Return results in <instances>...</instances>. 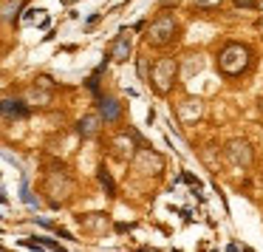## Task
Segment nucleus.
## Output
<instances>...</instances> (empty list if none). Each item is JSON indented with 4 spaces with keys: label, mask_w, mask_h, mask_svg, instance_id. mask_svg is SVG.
Segmentation results:
<instances>
[{
    "label": "nucleus",
    "mask_w": 263,
    "mask_h": 252,
    "mask_svg": "<svg viewBox=\"0 0 263 252\" xmlns=\"http://www.w3.org/2000/svg\"><path fill=\"white\" fill-rule=\"evenodd\" d=\"M43 193L48 195V204L51 207H63L65 201L74 195V178L65 167L54 165L51 170L46 173V182H43Z\"/></svg>",
    "instance_id": "f257e3e1"
},
{
    "label": "nucleus",
    "mask_w": 263,
    "mask_h": 252,
    "mask_svg": "<svg viewBox=\"0 0 263 252\" xmlns=\"http://www.w3.org/2000/svg\"><path fill=\"white\" fill-rule=\"evenodd\" d=\"M252 65V51L243 43H227L218 54V71L227 77H240Z\"/></svg>",
    "instance_id": "f03ea898"
},
{
    "label": "nucleus",
    "mask_w": 263,
    "mask_h": 252,
    "mask_svg": "<svg viewBox=\"0 0 263 252\" xmlns=\"http://www.w3.org/2000/svg\"><path fill=\"white\" fill-rule=\"evenodd\" d=\"M176 74H178V60H173V57L156 60V65L150 68V82H153V91L159 94V97H167V94L173 91Z\"/></svg>",
    "instance_id": "7ed1b4c3"
},
{
    "label": "nucleus",
    "mask_w": 263,
    "mask_h": 252,
    "mask_svg": "<svg viewBox=\"0 0 263 252\" xmlns=\"http://www.w3.org/2000/svg\"><path fill=\"white\" fill-rule=\"evenodd\" d=\"M178 37V23H176V17L173 14H159V17L150 23V29H147V46H153V48H164V46H170L173 40Z\"/></svg>",
    "instance_id": "20e7f679"
},
{
    "label": "nucleus",
    "mask_w": 263,
    "mask_h": 252,
    "mask_svg": "<svg viewBox=\"0 0 263 252\" xmlns=\"http://www.w3.org/2000/svg\"><path fill=\"white\" fill-rule=\"evenodd\" d=\"M130 161L139 176H159V173H164V156L156 153L153 148H139Z\"/></svg>",
    "instance_id": "39448f33"
},
{
    "label": "nucleus",
    "mask_w": 263,
    "mask_h": 252,
    "mask_svg": "<svg viewBox=\"0 0 263 252\" xmlns=\"http://www.w3.org/2000/svg\"><path fill=\"white\" fill-rule=\"evenodd\" d=\"M223 159L235 167H249L255 161V150H252V145L246 139H229L223 145Z\"/></svg>",
    "instance_id": "423d86ee"
},
{
    "label": "nucleus",
    "mask_w": 263,
    "mask_h": 252,
    "mask_svg": "<svg viewBox=\"0 0 263 252\" xmlns=\"http://www.w3.org/2000/svg\"><path fill=\"white\" fill-rule=\"evenodd\" d=\"M136 150H139V136L130 133V131H122V133H116V136L110 139V153H114L119 161H130Z\"/></svg>",
    "instance_id": "0eeeda50"
},
{
    "label": "nucleus",
    "mask_w": 263,
    "mask_h": 252,
    "mask_svg": "<svg viewBox=\"0 0 263 252\" xmlns=\"http://www.w3.org/2000/svg\"><path fill=\"white\" fill-rule=\"evenodd\" d=\"M178 119L184 122V125H195V122L201 119V114H204V102H201V99H184L181 105H178Z\"/></svg>",
    "instance_id": "6e6552de"
},
{
    "label": "nucleus",
    "mask_w": 263,
    "mask_h": 252,
    "mask_svg": "<svg viewBox=\"0 0 263 252\" xmlns=\"http://www.w3.org/2000/svg\"><path fill=\"white\" fill-rule=\"evenodd\" d=\"M130 37L127 34H119L116 37L114 43H110V60H114V63H127V60H130Z\"/></svg>",
    "instance_id": "1a4fd4ad"
},
{
    "label": "nucleus",
    "mask_w": 263,
    "mask_h": 252,
    "mask_svg": "<svg viewBox=\"0 0 263 252\" xmlns=\"http://www.w3.org/2000/svg\"><path fill=\"white\" fill-rule=\"evenodd\" d=\"M80 227L85 232H105L110 227V221L105 212H91V215H80Z\"/></svg>",
    "instance_id": "9d476101"
},
{
    "label": "nucleus",
    "mask_w": 263,
    "mask_h": 252,
    "mask_svg": "<svg viewBox=\"0 0 263 252\" xmlns=\"http://www.w3.org/2000/svg\"><path fill=\"white\" fill-rule=\"evenodd\" d=\"M99 128H102L99 114H85L80 122H77V133H80L82 139H93V136L99 133Z\"/></svg>",
    "instance_id": "9b49d317"
},
{
    "label": "nucleus",
    "mask_w": 263,
    "mask_h": 252,
    "mask_svg": "<svg viewBox=\"0 0 263 252\" xmlns=\"http://www.w3.org/2000/svg\"><path fill=\"white\" fill-rule=\"evenodd\" d=\"M122 116V105L114 97H102L99 99V119L102 122H119Z\"/></svg>",
    "instance_id": "f8f14e48"
},
{
    "label": "nucleus",
    "mask_w": 263,
    "mask_h": 252,
    "mask_svg": "<svg viewBox=\"0 0 263 252\" xmlns=\"http://www.w3.org/2000/svg\"><path fill=\"white\" fill-rule=\"evenodd\" d=\"M0 116H14V119L29 116V105L17 102V99H3V102H0Z\"/></svg>",
    "instance_id": "ddd939ff"
},
{
    "label": "nucleus",
    "mask_w": 263,
    "mask_h": 252,
    "mask_svg": "<svg viewBox=\"0 0 263 252\" xmlns=\"http://www.w3.org/2000/svg\"><path fill=\"white\" fill-rule=\"evenodd\" d=\"M29 105H48L51 102V91H43V88H31L29 97H26Z\"/></svg>",
    "instance_id": "4468645a"
},
{
    "label": "nucleus",
    "mask_w": 263,
    "mask_h": 252,
    "mask_svg": "<svg viewBox=\"0 0 263 252\" xmlns=\"http://www.w3.org/2000/svg\"><path fill=\"white\" fill-rule=\"evenodd\" d=\"M20 9H23V3H20V0H9L6 6L0 9V17H3V20H9V23H12V20L17 17V12H20Z\"/></svg>",
    "instance_id": "2eb2a0df"
},
{
    "label": "nucleus",
    "mask_w": 263,
    "mask_h": 252,
    "mask_svg": "<svg viewBox=\"0 0 263 252\" xmlns=\"http://www.w3.org/2000/svg\"><path fill=\"white\" fill-rule=\"evenodd\" d=\"M97 178H99V184L105 187V193H108V195H116V184H114V178H110V173L105 170V167H99Z\"/></svg>",
    "instance_id": "dca6fc26"
},
{
    "label": "nucleus",
    "mask_w": 263,
    "mask_h": 252,
    "mask_svg": "<svg viewBox=\"0 0 263 252\" xmlns=\"http://www.w3.org/2000/svg\"><path fill=\"white\" fill-rule=\"evenodd\" d=\"M193 6L195 9H218V6H223V0H193Z\"/></svg>",
    "instance_id": "f3484780"
},
{
    "label": "nucleus",
    "mask_w": 263,
    "mask_h": 252,
    "mask_svg": "<svg viewBox=\"0 0 263 252\" xmlns=\"http://www.w3.org/2000/svg\"><path fill=\"white\" fill-rule=\"evenodd\" d=\"M34 88H43V91H54V80H51V77H37Z\"/></svg>",
    "instance_id": "a211bd4d"
},
{
    "label": "nucleus",
    "mask_w": 263,
    "mask_h": 252,
    "mask_svg": "<svg viewBox=\"0 0 263 252\" xmlns=\"http://www.w3.org/2000/svg\"><path fill=\"white\" fill-rule=\"evenodd\" d=\"M139 77H142V80H147V77H150V65H147V60H144V57H139Z\"/></svg>",
    "instance_id": "6ab92c4d"
},
{
    "label": "nucleus",
    "mask_w": 263,
    "mask_h": 252,
    "mask_svg": "<svg viewBox=\"0 0 263 252\" xmlns=\"http://www.w3.org/2000/svg\"><path fill=\"white\" fill-rule=\"evenodd\" d=\"M235 6H243V9H255L257 3H255V0H235Z\"/></svg>",
    "instance_id": "aec40b11"
},
{
    "label": "nucleus",
    "mask_w": 263,
    "mask_h": 252,
    "mask_svg": "<svg viewBox=\"0 0 263 252\" xmlns=\"http://www.w3.org/2000/svg\"><path fill=\"white\" fill-rule=\"evenodd\" d=\"M227 252H238V246H235V244H229V246H227Z\"/></svg>",
    "instance_id": "412c9836"
},
{
    "label": "nucleus",
    "mask_w": 263,
    "mask_h": 252,
    "mask_svg": "<svg viewBox=\"0 0 263 252\" xmlns=\"http://www.w3.org/2000/svg\"><path fill=\"white\" fill-rule=\"evenodd\" d=\"M257 105H260V111H263V97H260V102H257Z\"/></svg>",
    "instance_id": "4be33fe9"
}]
</instances>
